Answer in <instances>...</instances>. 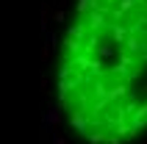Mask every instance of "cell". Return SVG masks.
<instances>
[{
    "instance_id": "1",
    "label": "cell",
    "mask_w": 147,
    "mask_h": 144,
    "mask_svg": "<svg viewBox=\"0 0 147 144\" xmlns=\"http://www.w3.org/2000/svg\"><path fill=\"white\" fill-rule=\"evenodd\" d=\"M58 100L92 144L147 130V0H78L58 58Z\"/></svg>"
}]
</instances>
